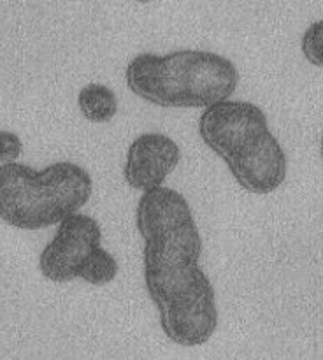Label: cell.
<instances>
[{
  "mask_svg": "<svg viewBox=\"0 0 323 360\" xmlns=\"http://www.w3.org/2000/svg\"><path fill=\"white\" fill-rule=\"evenodd\" d=\"M193 221L188 200L167 186L143 192L136 207V227L146 239L157 232L181 227Z\"/></svg>",
  "mask_w": 323,
  "mask_h": 360,
  "instance_id": "8",
  "label": "cell"
},
{
  "mask_svg": "<svg viewBox=\"0 0 323 360\" xmlns=\"http://www.w3.org/2000/svg\"><path fill=\"white\" fill-rule=\"evenodd\" d=\"M23 151V143L11 130H0V162L13 164Z\"/></svg>",
  "mask_w": 323,
  "mask_h": 360,
  "instance_id": "13",
  "label": "cell"
},
{
  "mask_svg": "<svg viewBox=\"0 0 323 360\" xmlns=\"http://www.w3.org/2000/svg\"><path fill=\"white\" fill-rule=\"evenodd\" d=\"M160 327L179 347H200L211 340L218 327L216 301L160 315Z\"/></svg>",
  "mask_w": 323,
  "mask_h": 360,
  "instance_id": "9",
  "label": "cell"
},
{
  "mask_svg": "<svg viewBox=\"0 0 323 360\" xmlns=\"http://www.w3.org/2000/svg\"><path fill=\"white\" fill-rule=\"evenodd\" d=\"M202 238L195 220L144 239L143 274L158 315L216 301L213 283L200 267Z\"/></svg>",
  "mask_w": 323,
  "mask_h": 360,
  "instance_id": "3",
  "label": "cell"
},
{
  "mask_svg": "<svg viewBox=\"0 0 323 360\" xmlns=\"http://www.w3.org/2000/svg\"><path fill=\"white\" fill-rule=\"evenodd\" d=\"M319 153H322V158H323V137H322V143H319Z\"/></svg>",
  "mask_w": 323,
  "mask_h": 360,
  "instance_id": "14",
  "label": "cell"
},
{
  "mask_svg": "<svg viewBox=\"0 0 323 360\" xmlns=\"http://www.w3.org/2000/svg\"><path fill=\"white\" fill-rule=\"evenodd\" d=\"M227 167L239 186L251 193H270L286 178V155L270 130L228 157Z\"/></svg>",
  "mask_w": 323,
  "mask_h": 360,
  "instance_id": "6",
  "label": "cell"
},
{
  "mask_svg": "<svg viewBox=\"0 0 323 360\" xmlns=\"http://www.w3.org/2000/svg\"><path fill=\"white\" fill-rule=\"evenodd\" d=\"M116 274H118V262L107 250L100 246L84 260L77 278L90 285H107L114 280Z\"/></svg>",
  "mask_w": 323,
  "mask_h": 360,
  "instance_id": "11",
  "label": "cell"
},
{
  "mask_svg": "<svg viewBox=\"0 0 323 360\" xmlns=\"http://www.w3.org/2000/svg\"><path fill=\"white\" fill-rule=\"evenodd\" d=\"M93 181L74 162H55L42 171L13 162L0 165V218L21 231L58 225L90 200Z\"/></svg>",
  "mask_w": 323,
  "mask_h": 360,
  "instance_id": "2",
  "label": "cell"
},
{
  "mask_svg": "<svg viewBox=\"0 0 323 360\" xmlns=\"http://www.w3.org/2000/svg\"><path fill=\"white\" fill-rule=\"evenodd\" d=\"M102 229L93 217L74 213L58 224L56 234L39 255L42 276L55 283H67L79 276L84 260L100 248Z\"/></svg>",
  "mask_w": 323,
  "mask_h": 360,
  "instance_id": "5",
  "label": "cell"
},
{
  "mask_svg": "<svg viewBox=\"0 0 323 360\" xmlns=\"http://www.w3.org/2000/svg\"><path fill=\"white\" fill-rule=\"evenodd\" d=\"M181 150L178 143L160 132H146L137 136L126 151L123 178L133 190H147L164 186L165 178L178 167Z\"/></svg>",
  "mask_w": 323,
  "mask_h": 360,
  "instance_id": "7",
  "label": "cell"
},
{
  "mask_svg": "<svg viewBox=\"0 0 323 360\" xmlns=\"http://www.w3.org/2000/svg\"><path fill=\"white\" fill-rule=\"evenodd\" d=\"M267 116L253 102L221 101L209 105L199 118V136L211 151L227 160L267 132Z\"/></svg>",
  "mask_w": 323,
  "mask_h": 360,
  "instance_id": "4",
  "label": "cell"
},
{
  "mask_svg": "<svg viewBox=\"0 0 323 360\" xmlns=\"http://www.w3.org/2000/svg\"><path fill=\"white\" fill-rule=\"evenodd\" d=\"M77 108L91 123H107L118 112V98L114 91L100 83L86 84L77 94Z\"/></svg>",
  "mask_w": 323,
  "mask_h": 360,
  "instance_id": "10",
  "label": "cell"
},
{
  "mask_svg": "<svg viewBox=\"0 0 323 360\" xmlns=\"http://www.w3.org/2000/svg\"><path fill=\"white\" fill-rule=\"evenodd\" d=\"M133 95L160 108H209L228 101L239 84L234 62L213 51L178 49L169 55L140 53L125 70Z\"/></svg>",
  "mask_w": 323,
  "mask_h": 360,
  "instance_id": "1",
  "label": "cell"
},
{
  "mask_svg": "<svg viewBox=\"0 0 323 360\" xmlns=\"http://www.w3.org/2000/svg\"><path fill=\"white\" fill-rule=\"evenodd\" d=\"M301 46L308 62L323 67V20L315 21L305 28Z\"/></svg>",
  "mask_w": 323,
  "mask_h": 360,
  "instance_id": "12",
  "label": "cell"
}]
</instances>
